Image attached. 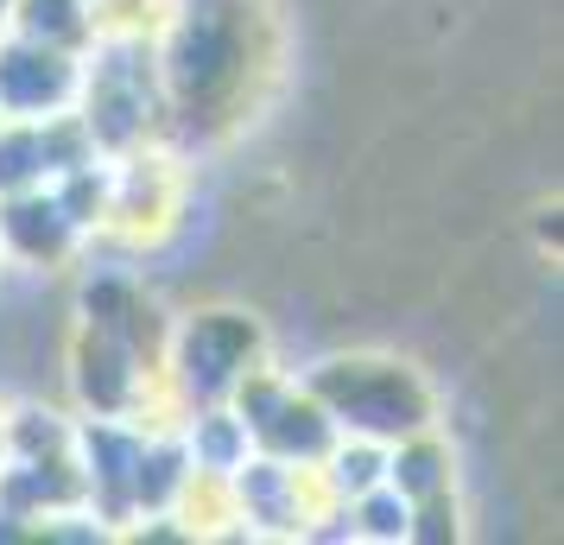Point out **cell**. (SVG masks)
Here are the masks:
<instances>
[]
</instances>
